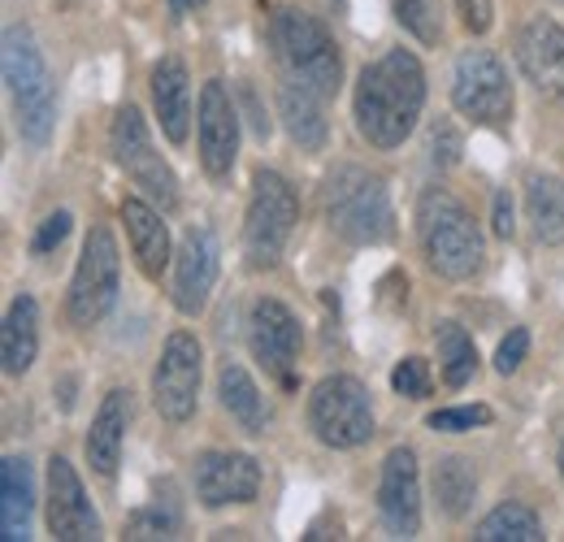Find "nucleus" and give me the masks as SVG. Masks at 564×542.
<instances>
[{
	"mask_svg": "<svg viewBox=\"0 0 564 542\" xmlns=\"http://www.w3.org/2000/svg\"><path fill=\"white\" fill-rule=\"evenodd\" d=\"M200 373H205V351L192 330H174L161 360L152 369V404L170 425H183L196 416V400H200Z\"/></svg>",
	"mask_w": 564,
	"mask_h": 542,
	"instance_id": "nucleus-11",
	"label": "nucleus"
},
{
	"mask_svg": "<svg viewBox=\"0 0 564 542\" xmlns=\"http://www.w3.org/2000/svg\"><path fill=\"white\" fill-rule=\"evenodd\" d=\"M417 239H422L430 270L438 278L465 282L482 270V257H487L482 230H478L474 213L443 187H430L417 200Z\"/></svg>",
	"mask_w": 564,
	"mask_h": 542,
	"instance_id": "nucleus-2",
	"label": "nucleus"
},
{
	"mask_svg": "<svg viewBox=\"0 0 564 542\" xmlns=\"http://www.w3.org/2000/svg\"><path fill=\"white\" fill-rule=\"evenodd\" d=\"M308 430L317 434V443H326L335 452H352L360 443H369L373 404H369V391L360 387V378L352 373L322 378L308 395Z\"/></svg>",
	"mask_w": 564,
	"mask_h": 542,
	"instance_id": "nucleus-7",
	"label": "nucleus"
},
{
	"mask_svg": "<svg viewBox=\"0 0 564 542\" xmlns=\"http://www.w3.org/2000/svg\"><path fill=\"white\" fill-rule=\"evenodd\" d=\"M525 351H530V330L525 326H512L508 330V339L495 347V369L508 378V373H517L521 369V360H525Z\"/></svg>",
	"mask_w": 564,
	"mask_h": 542,
	"instance_id": "nucleus-35",
	"label": "nucleus"
},
{
	"mask_svg": "<svg viewBox=\"0 0 564 542\" xmlns=\"http://www.w3.org/2000/svg\"><path fill=\"white\" fill-rule=\"evenodd\" d=\"M165 4H170V13H174V18H187V13H192V9H200L205 0H165Z\"/></svg>",
	"mask_w": 564,
	"mask_h": 542,
	"instance_id": "nucleus-39",
	"label": "nucleus"
},
{
	"mask_svg": "<svg viewBox=\"0 0 564 542\" xmlns=\"http://www.w3.org/2000/svg\"><path fill=\"white\" fill-rule=\"evenodd\" d=\"M452 105L478 127H503L512 118V83L491 48H465L456 57Z\"/></svg>",
	"mask_w": 564,
	"mask_h": 542,
	"instance_id": "nucleus-10",
	"label": "nucleus"
},
{
	"mask_svg": "<svg viewBox=\"0 0 564 542\" xmlns=\"http://www.w3.org/2000/svg\"><path fill=\"white\" fill-rule=\"evenodd\" d=\"M434 434H465V430H474V425H491V408L487 404H474V408H438V412H430V421H425Z\"/></svg>",
	"mask_w": 564,
	"mask_h": 542,
	"instance_id": "nucleus-32",
	"label": "nucleus"
},
{
	"mask_svg": "<svg viewBox=\"0 0 564 542\" xmlns=\"http://www.w3.org/2000/svg\"><path fill=\"white\" fill-rule=\"evenodd\" d=\"M48 530L62 542H83L100 534V517L66 456L48 460Z\"/></svg>",
	"mask_w": 564,
	"mask_h": 542,
	"instance_id": "nucleus-18",
	"label": "nucleus"
},
{
	"mask_svg": "<svg viewBox=\"0 0 564 542\" xmlns=\"http://www.w3.org/2000/svg\"><path fill=\"white\" fill-rule=\"evenodd\" d=\"M525 217L539 243H564V183L556 174H530L525 178Z\"/></svg>",
	"mask_w": 564,
	"mask_h": 542,
	"instance_id": "nucleus-25",
	"label": "nucleus"
},
{
	"mask_svg": "<svg viewBox=\"0 0 564 542\" xmlns=\"http://www.w3.org/2000/svg\"><path fill=\"white\" fill-rule=\"evenodd\" d=\"M434 343H438L443 382H447V387H465V382L478 373V347H474V339H469V330L456 326V322H438Z\"/></svg>",
	"mask_w": 564,
	"mask_h": 542,
	"instance_id": "nucleus-29",
	"label": "nucleus"
},
{
	"mask_svg": "<svg viewBox=\"0 0 564 542\" xmlns=\"http://www.w3.org/2000/svg\"><path fill=\"white\" fill-rule=\"evenodd\" d=\"M183 525V512H178V499H174V486H165L140 517L131 521V539H174Z\"/></svg>",
	"mask_w": 564,
	"mask_h": 542,
	"instance_id": "nucleus-30",
	"label": "nucleus"
},
{
	"mask_svg": "<svg viewBox=\"0 0 564 542\" xmlns=\"http://www.w3.org/2000/svg\"><path fill=\"white\" fill-rule=\"evenodd\" d=\"M434 499H438L443 517H452V521H460L474 508V499H478V474H474V465L465 456H443L434 465Z\"/></svg>",
	"mask_w": 564,
	"mask_h": 542,
	"instance_id": "nucleus-27",
	"label": "nucleus"
},
{
	"mask_svg": "<svg viewBox=\"0 0 564 542\" xmlns=\"http://www.w3.org/2000/svg\"><path fill=\"white\" fill-rule=\"evenodd\" d=\"M109 148L118 156V165L127 170V178L140 187V196L156 204V208H174L178 204V178L174 170L161 161V152L152 148V136H148V122L135 105H122L118 118H113V131H109Z\"/></svg>",
	"mask_w": 564,
	"mask_h": 542,
	"instance_id": "nucleus-9",
	"label": "nucleus"
},
{
	"mask_svg": "<svg viewBox=\"0 0 564 542\" xmlns=\"http://www.w3.org/2000/svg\"><path fill=\"white\" fill-rule=\"evenodd\" d=\"M495 235L499 239H512V230H517V221H512V200H508V192H499L495 196Z\"/></svg>",
	"mask_w": 564,
	"mask_h": 542,
	"instance_id": "nucleus-38",
	"label": "nucleus"
},
{
	"mask_svg": "<svg viewBox=\"0 0 564 542\" xmlns=\"http://www.w3.org/2000/svg\"><path fill=\"white\" fill-rule=\"evenodd\" d=\"M391 391L395 395H409V400H425L430 395V365H425L422 356H404L391 369Z\"/></svg>",
	"mask_w": 564,
	"mask_h": 542,
	"instance_id": "nucleus-33",
	"label": "nucleus"
},
{
	"mask_svg": "<svg viewBox=\"0 0 564 542\" xmlns=\"http://www.w3.org/2000/svg\"><path fill=\"white\" fill-rule=\"evenodd\" d=\"M469 35H487L495 22V0H452Z\"/></svg>",
	"mask_w": 564,
	"mask_h": 542,
	"instance_id": "nucleus-36",
	"label": "nucleus"
},
{
	"mask_svg": "<svg viewBox=\"0 0 564 542\" xmlns=\"http://www.w3.org/2000/svg\"><path fill=\"white\" fill-rule=\"evenodd\" d=\"M356 131L369 148H400L425 109V69L409 48H391L356 78Z\"/></svg>",
	"mask_w": 564,
	"mask_h": 542,
	"instance_id": "nucleus-1",
	"label": "nucleus"
},
{
	"mask_svg": "<svg viewBox=\"0 0 564 542\" xmlns=\"http://www.w3.org/2000/svg\"><path fill=\"white\" fill-rule=\"evenodd\" d=\"M217 239H213L209 226H192L183 239H178V252H174V308L196 317L205 313L213 286H217Z\"/></svg>",
	"mask_w": 564,
	"mask_h": 542,
	"instance_id": "nucleus-16",
	"label": "nucleus"
},
{
	"mask_svg": "<svg viewBox=\"0 0 564 542\" xmlns=\"http://www.w3.org/2000/svg\"><path fill=\"white\" fill-rule=\"evenodd\" d=\"M70 213L66 208H57V213H48L44 221H40V230H35V239H31V252L35 257H48L53 248H62L66 243V235H70Z\"/></svg>",
	"mask_w": 564,
	"mask_h": 542,
	"instance_id": "nucleus-34",
	"label": "nucleus"
},
{
	"mask_svg": "<svg viewBox=\"0 0 564 542\" xmlns=\"http://www.w3.org/2000/svg\"><path fill=\"white\" fill-rule=\"evenodd\" d=\"M127 425H131V395L127 391H109L105 404L96 408L91 430H87V465L100 477H113L122 465V443H127Z\"/></svg>",
	"mask_w": 564,
	"mask_h": 542,
	"instance_id": "nucleus-20",
	"label": "nucleus"
},
{
	"mask_svg": "<svg viewBox=\"0 0 564 542\" xmlns=\"http://www.w3.org/2000/svg\"><path fill=\"white\" fill-rule=\"evenodd\" d=\"M40 356V304L35 295H18L0 326V360L9 378H22Z\"/></svg>",
	"mask_w": 564,
	"mask_h": 542,
	"instance_id": "nucleus-23",
	"label": "nucleus"
},
{
	"mask_svg": "<svg viewBox=\"0 0 564 542\" xmlns=\"http://www.w3.org/2000/svg\"><path fill=\"white\" fill-rule=\"evenodd\" d=\"M300 221V200L291 183L274 170L252 174V200L243 217V257L252 270H274L291 243V230Z\"/></svg>",
	"mask_w": 564,
	"mask_h": 542,
	"instance_id": "nucleus-6",
	"label": "nucleus"
},
{
	"mask_svg": "<svg viewBox=\"0 0 564 542\" xmlns=\"http://www.w3.org/2000/svg\"><path fill=\"white\" fill-rule=\"evenodd\" d=\"M239 156V109L221 78L200 87V165L209 178H230Z\"/></svg>",
	"mask_w": 564,
	"mask_h": 542,
	"instance_id": "nucleus-15",
	"label": "nucleus"
},
{
	"mask_svg": "<svg viewBox=\"0 0 564 542\" xmlns=\"http://www.w3.org/2000/svg\"><path fill=\"white\" fill-rule=\"evenodd\" d=\"M322 208L335 235H344L348 243H387L395 235V213L387 183L360 165H339L326 187H322Z\"/></svg>",
	"mask_w": 564,
	"mask_h": 542,
	"instance_id": "nucleus-4",
	"label": "nucleus"
},
{
	"mask_svg": "<svg viewBox=\"0 0 564 542\" xmlns=\"http://www.w3.org/2000/svg\"><path fill=\"white\" fill-rule=\"evenodd\" d=\"M478 542H539L543 539V521L525 508V503H517V499H508V503H499L491 508L482 521H478Z\"/></svg>",
	"mask_w": 564,
	"mask_h": 542,
	"instance_id": "nucleus-28",
	"label": "nucleus"
},
{
	"mask_svg": "<svg viewBox=\"0 0 564 542\" xmlns=\"http://www.w3.org/2000/svg\"><path fill=\"white\" fill-rule=\"evenodd\" d=\"M118 213H122V226H127V239H131L140 273L143 278H161L165 265H170V230L161 221L165 208H156L148 196H127Z\"/></svg>",
	"mask_w": 564,
	"mask_h": 542,
	"instance_id": "nucleus-19",
	"label": "nucleus"
},
{
	"mask_svg": "<svg viewBox=\"0 0 564 542\" xmlns=\"http://www.w3.org/2000/svg\"><path fill=\"white\" fill-rule=\"evenodd\" d=\"M322 105H326V100H322L313 87H300V83L282 78L279 118H282V127H286V136H291V143H300V152H322V148H326L330 127H326V109H322Z\"/></svg>",
	"mask_w": 564,
	"mask_h": 542,
	"instance_id": "nucleus-22",
	"label": "nucleus"
},
{
	"mask_svg": "<svg viewBox=\"0 0 564 542\" xmlns=\"http://www.w3.org/2000/svg\"><path fill=\"white\" fill-rule=\"evenodd\" d=\"M430 156H434L438 165H456V156H460V136H456L447 122L430 127Z\"/></svg>",
	"mask_w": 564,
	"mask_h": 542,
	"instance_id": "nucleus-37",
	"label": "nucleus"
},
{
	"mask_svg": "<svg viewBox=\"0 0 564 542\" xmlns=\"http://www.w3.org/2000/svg\"><path fill=\"white\" fill-rule=\"evenodd\" d=\"M35 512V477L22 456H4L0 465V539L18 542L31 534Z\"/></svg>",
	"mask_w": 564,
	"mask_h": 542,
	"instance_id": "nucleus-24",
	"label": "nucleus"
},
{
	"mask_svg": "<svg viewBox=\"0 0 564 542\" xmlns=\"http://www.w3.org/2000/svg\"><path fill=\"white\" fill-rule=\"evenodd\" d=\"M378 517L391 539H417L422 530V469L413 447H395L378 477Z\"/></svg>",
	"mask_w": 564,
	"mask_h": 542,
	"instance_id": "nucleus-12",
	"label": "nucleus"
},
{
	"mask_svg": "<svg viewBox=\"0 0 564 542\" xmlns=\"http://www.w3.org/2000/svg\"><path fill=\"white\" fill-rule=\"evenodd\" d=\"M152 109L170 143H187L192 131V78L178 57H161L152 66Z\"/></svg>",
	"mask_w": 564,
	"mask_h": 542,
	"instance_id": "nucleus-21",
	"label": "nucleus"
},
{
	"mask_svg": "<svg viewBox=\"0 0 564 542\" xmlns=\"http://www.w3.org/2000/svg\"><path fill=\"white\" fill-rule=\"evenodd\" d=\"M517 66L525 74V83L547 96V100H564V26L556 18L539 13L517 31Z\"/></svg>",
	"mask_w": 564,
	"mask_h": 542,
	"instance_id": "nucleus-14",
	"label": "nucleus"
},
{
	"mask_svg": "<svg viewBox=\"0 0 564 542\" xmlns=\"http://www.w3.org/2000/svg\"><path fill=\"white\" fill-rule=\"evenodd\" d=\"M118 282H122V257H118L113 230L91 226L87 239H83V257L74 265L70 300H66V313H70L74 326L87 330V326L105 322L109 308L118 304Z\"/></svg>",
	"mask_w": 564,
	"mask_h": 542,
	"instance_id": "nucleus-8",
	"label": "nucleus"
},
{
	"mask_svg": "<svg viewBox=\"0 0 564 542\" xmlns=\"http://www.w3.org/2000/svg\"><path fill=\"white\" fill-rule=\"evenodd\" d=\"M261 495V465L243 452H200L196 456V499L205 508L252 503Z\"/></svg>",
	"mask_w": 564,
	"mask_h": 542,
	"instance_id": "nucleus-17",
	"label": "nucleus"
},
{
	"mask_svg": "<svg viewBox=\"0 0 564 542\" xmlns=\"http://www.w3.org/2000/svg\"><path fill=\"white\" fill-rule=\"evenodd\" d=\"M217 395H221L226 412H230L248 434H265L270 408H265V395L257 391V382L248 378L243 365H235V360L221 365V373H217Z\"/></svg>",
	"mask_w": 564,
	"mask_h": 542,
	"instance_id": "nucleus-26",
	"label": "nucleus"
},
{
	"mask_svg": "<svg viewBox=\"0 0 564 542\" xmlns=\"http://www.w3.org/2000/svg\"><path fill=\"white\" fill-rule=\"evenodd\" d=\"M248 347L261 360V369L270 378H279L282 387H295V356H300V322L295 313L282 304L261 295L248 313Z\"/></svg>",
	"mask_w": 564,
	"mask_h": 542,
	"instance_id": "nucleus-13",
	"label": "nucleus"
},
{
	"mask_svg": "<svg viewBox=\"0 0 564 542\" xmlns=\"http://www.w3.org/2000/svg\"><path fill=\"white\" fill-rule=\"evenodd\" d=\"M556 465H561V477H564V438H561V452H556Z\"/></svg>",
	"mask_w": 564,
	"mask_h": 542,
	"instance_id": "nucleus-40",
	"label": "nucleus"
},
{
	"mask_svg": "<svg viewBox=\"0 0 564 542\" xmlns=\"http://www.w3.org/2000/svg\"><path fill=\"white\" fill-rule=\"evenodd\" d=\"M395 22L417 40V44H438L443 22H438V0H391Z\"/></svg>",
	"mask_w": 564,
	"mask_h": 542,
	"instance_id": "nucleus-31",
	"label": "nucleus"
},
{
	"mask_svg": "<svg viewBox=\"0 0 564 542\" xmlns=\"http://www.w3.org/2000/svg\"><path fill=\"white\" fill-rule=\"evenodd\" d=\"M0 62H4V83L13 96V113H18V136L44 148L57 122V91H53V74L35 48V35L26 26H9Z\"/></svg>",
	"mask_w": 564,
	"mask_h": 542,
	"instance_id": "nucleus-5",
	"label": "nucleus"
},
{
	"mask_svg": "<svg viewBox=\"0 0 564 542\" xmlns=\"http://www.w3.org/2000/svg\"><path fill=\"white\" fill-rule=\"evenodd\" d=\"M270 44L282 66V78L313 87L322 100H335L344 62H339V44L326 31V22H317L313 13L300 9H274L270 18Z\"/></svg>",
	"mask_w": 564,
	"mask_h": 542,
	"instance_id": "nucleus-3",
	"label": "nucleus"
}]
</instances>
